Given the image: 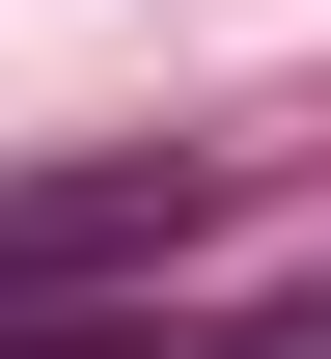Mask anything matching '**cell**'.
I'll return each mask as SVG.
<instances>
[{"label": "cell", "instance_id": "1", "mask_svg": "<svg viewBox=\"0 0 331 359\" xmlns=\"http://www.w3.org/2000/svg\"><path fill=\"white\" fill-rule=\"evenodd\" d=\"M139 249H193V166H55V194H0V359H111L83 276H139Z\"/></svg>", "mask_w": 331, "mask_h": 359}]
</instances>
